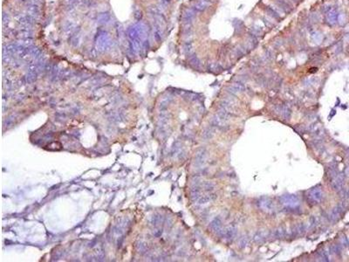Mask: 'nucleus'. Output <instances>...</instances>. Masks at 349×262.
<instances>
[{
    "label": "nucleus",
    "instance_id": "3",
    "mask_svg": "<svg viewBox=\"0 0 349 262\" xmlns=\"http://www.w3.org/2000/svg\"><path fill=\"white\" fill-rule=\"evenodd\" d=\"M210 227L212 228V230L214 232H216L217 233L219 232V233L223 234V232H224L223 228H222V221H221L220 218H218V217H216V218H214L212 220V222L210 224Z\"/></svg>",
    "mask_w": 349,
    "mask_h": 262
},
{
    "label": "nucleus",
    "instance_id": "5",
    "mask_svg": "<svg viewBox=\"0 0 349 262\" xmlns=\"http://www.w3.org/2000/svg\"><path fill=\"white\" fill-rule=\"evenodd\" d=\"M259 206H260V207H261L262 209L264 210L270 211V210H272V209H273V204H272V202H271L270 199H264V200H262V201L260 202Z\"/></svg>",
    "mask_w": 349,
    "mask_h": 262
},
{
    "label": "nucleus",
    "instance_id": "4",
    "mask_svg": "<svg viewBox=\"0 0 349 262\" xmlns=\"http://www.w3.org/2000/svg\"><path fill=\"white\" fill-rule=\"evenodd\" d=\"M310 198L314 202H319L322 198V192L319 188H314L309 192Z\"/></svg>",
    "mask_w": 349,
    "mask_h": 262
},
{
    "label": "nucleus",
    "instance_id": "10",
    "mask_svg": "<svg viewBox=\"0 0 349 262\" xmlns=\"http://www.w3.org/2000/svg\"><path fill=\"white\" fill-rule=\"evenodd\" d=\"M275 234H276V236L278 237V238H282V237H284V231L282 230V229H278L276 232H275Z\"/></svg>",
    "mask_w": 349,
    "mask_h": 262
},
{
    "label": "nucleus",
    "instance_id": "7",
    "mask_svg": "<svg viewBox=\"0 0 349 262\" xmlns=\"http://www.w3.org/2000/svg\"><path fill=\"white\" fill-rule=\"evenodd\" d=\"M265 239V235L264 233V232H256V234L254 235V240L258 242V241H262Z\"/></svg>",
    "mask_w": 349,
    "mask_h": 262
},
{
    "label": "nucleus",
    "instance_id": "6",
    "mask_svg": "<svg viewBox=\"0 0 349 262\" xmlns=\"http://www.w3.org/2000/svg\"><path fill=\"white\" fill-rule=\"evenodd\" d=\"M215 198H216L215 195H206V196H203V197H202V198H200V204H207V203H209L210 200L214 199Z\"/></svg>",
    "mask_w": 349,
    "mask_h": 262
},
{
    "label": "nucleus",
    "instance_id": "1",
    "mask_svg": "<svg viewBox=\"0 0 349 262\" xmlns=\"http://www.w3.org/2000/svg\"><path fill=\"white\" fill-rule=\"evenodd\" d=\"M282 204L290 206V207H294L299 205V199L296 196L294 195H286L283 196L282 198L280 199Z\"/></svg>",
    "mask_w": 349,
    "mask_h": 262
},
{
    "label": "nucleus",
    "instance_id": "9",
    "mask_svg": "<svg viewBox=\"0 0 349 262\" xmlns=\"http://www.w3.org/2000/svg\"><path fill=\"white\" fill-rule=\"evenodd\" d=\"M204 188L206 189V190H208V191H211V190H213L214 189V184H211V183H206L204 185Z\"/></svg>",
    "mask_w": 349,
    "mask_h": 262
},
{
    "label": "nucleus",
    "instance_id": "2",
    "mask_svg": "<svg viewBox=\"0 0 349 262\" xmlns=\"http://www.w3.org/2000/svg\"><path fill=\"white\" fill-rule=\"evenodd\" d=\"M236 236H237V227L234 225L228 226L225 229V231H224V232H223V237L227 241L234 239Z\"/></svg>",
    "mask_w": 349,
    "mask_h": 262
},
{
    "label": "nucleus",
    "instance_id": "8",
    "mask_svg": "<svg viewBox=\"0 0 349 262\" xmlns=\"http://www.w3.org/2000/svg\"><path fill=\"white\" fill-rule=\"evenodd\" d=\"M248 244V239L246 238V237H243V238H241V239L239 240V242H238V246L241 247V248H243V247H245L246 245Z\"/></svg>",
    "mask_w": 349,
    "mask_h": 262
}]
</instances>
